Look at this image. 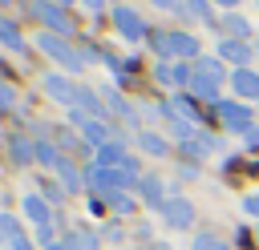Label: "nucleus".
I'll list each match as a JSON object with an SVG mask.
<instances>
[{
    "mask_svg": "<svg viewBox=\"0 0 259 250\" xmlns=\"http://www.w3.org/2000/svg\"><path fill=\"white\" fill-rule=\"evenodd\" d=\"M150 48L158 52V60H198V36L182 32V28H166V32H150Z\"/></svg>",
    "mask_w": 259,
    "mask_h": 250,
    "instance_id": "nucleus-1",
    "label": "nucleus"
},
{
    "mask_svg": "<svg viewBox=\"0 0 259 250\" xmlns=\"http://www.w3.org/2000/svg\"><path fill=\"white\" fill-rule=\"evenodd\" d=\"M36 48H40L49 60H57L65 73H81V69H85V56H81V48H77V44H69V36L40 32V36H36Z\"/></svg>",
    "mask_w": 259,
    "mask_h": 250,
    "instance_id": "nucleus-2",
    "label": "nucleus"
},
{
    "mask_svg": "<svg viewBox=\"0 0 259 250\" xmlns=\"http://www.w3.org/2000/svg\"><path fill=\"white\" fill-rule=\"evenodd\" d=\"M85 185L97 194V198H117V194H125V190H138V177H130L125 169H101V165H89V173H85Z\"/></svg>",
    "mask_w": 259,
    "mask_h": 250,
    "instance_id": "nucleus-3",
    "label": "nucleus"
},
{
    "mask_svg": "<svg viewBox=\"0 0 259 250\" xmlns=\"http://www.w3.org/2000/svg\"><path fill=\"white\" fill-rule=\"evenodd\" d=\"M113 28H117V36L121 40H130V44H142V40H150V24L142 20V12L138 8H130V4H113Z\"/></svg>",
    "mask_w": 259,
    "mask_h": 250,
    "instance_id": "nucleus-4",
    "label": "nucleus"
},
{
    "mask_svg": "<svg viewBox=\"0 0 259 250\" xmlns=\"http://www.w3.org/2000/svg\"><path fill=\"white\" fill-rule=\"evenodd\" d=\"M28 16H32V20H40V24H45V32H57V36H69V32H73L69 12H65L61 4H53V0H28Z\"/></svg>",
    "mask_w": 259,
    "mask_h": 250,
    "instance_id": "nucleus-5",
    "label": "nucleus"
},
{
    "mask_svg": "<svg viewBox=\"0 0 259 250\" xmlns=\"http://www.w3.org/2000/svg\"><path fill=\"white\" fill-rule=\"evenodd\" d=\"M158 218H162L170 230H190V226H194V202L182 198V194H170V198L158 206Z\"/></svg>",
    "mask_w": 259,
    "mask_h": 250,
    "instance_id": "nucleus-6",
    "label": "nucleus"
},
{
    "mask_svg": "<svg viewBox=\"0 0 259 250\" xmlns=\"http://www.w3.org/2000/svg\"><path fill=\"white\" fill-rule=\"evenodd\" d=\"M219 121L231 129V133H247L251 125H255V109L247 105V101H219Z\"/></svg>",
    "mask_w": 259,
    "mask_h": 250,
    "instance_id": "nucleus-7",
    "label": "nucleus"
},
{
    "mask_svg": "<svg viewBox=\"0 0 259 250\" xmlns=\"http://www.w3.org/2000/svg\"><path fill=\"white\" fill-rule=\"evenodd\" d=\"M219 60H231L235 69H251L247 60H255V44L251 40H231V36H219Z\"/></svg>",
    "mask_w": 259,
    "mask_h": 250,
    "instance_id": "nucleus-8",
    "label": "nucleus"
},
{
    "mask_svg": "<svg viewBox=\"0 0 259 250\" xmlns=\"http://www.w3.org/2000/svg\"><path fill=\"white\" fill-rule=\"evenodd\" d=\"M190 81H202V85H219V89H223L227 65H223L219 56H198V60H190Z\"/></svg>",
    "mask_w": 259,
    "mask_h": 250,
    "instance_id": "nucleus-9",
    "label": "nucleus"
},
{
    "mask_svg": "<svg viewBox=\"0 0 259 250\" xmlns=\"http://www.w3.org/2000/svg\"><path fill=\"white\" fill-rule=\"evenodd\" d=\"M40 89H45L53 101H61L65 109H73V105H77V85H73L65 73H49V77L40 81Z\"/></svg>",
    "mask_w": 259,
    "mask_h": 250,
    "instance_id": "nucleus-10",
    "label": "nucleus"
},
{
    "mask_svg": "<svg viewBox=\"0 0 259 250\" xmlns=\"http://www.w3.org/2000/svg\"><path fill=\"white\" fill-rule=\"evenodd\" d=\"M20 214L32 222V230H36V226H53V206H49L36 190H28V194L20 198Z\"/></svg>",
    "mask_w": 259,
    "mask_h": 250,
    "instance_id": "nucleus-11",
    "label": "nucleus"
},
{
    "mask_svg": "<svg viewBox=\"0 0 259 250\" xmlns=\"http://www.w3.org/2000/svg\"><path fill=\"white\" fill-rule=\"evenodd\" d=\"M231 93H235V101H255L259 105V73L255 69H235L231 73Z\"/></svg>",
    "mask_w": 259,
    "mask_h": 250,
    "instance_id": "nucleus-12",
    "label": "nucleus"
},
{
    "mask_svg": "<svg viewBox=\"0 0 259 250\" xmlns=\"http://www.w3.org/2000/svg\"><path fill=\"white\" fill-rule=\"evenodd\" d=\"M8 157H12L16 165H36V137L12 133V137H8Z\"/></svg>",
    "mask_w": 259,
    "mask_h": 250,
    "instance_id": "nucleus-13",
    "label": "nucleus"
},
{
    "mask_svg": "<svg viewBox=\"0 0 259 250\" xmlns=\"http://www.w3.org/2000/svg\"><path fill=\"white\" fill-rule=\"evenodd\" d=\"M125 161H130V149L121 141H105L101 149H93V165H101V169H121Z\"/></svg>",
    "mask_w": 259,
    "mask_h": 250,
    "instance_id": "nucleus-14",
    "label": "nucleus"
},
{
    "mask_svg": "<svg viewBox=\"0 0 259 250\" xmlns=\"http://www.w3.org/2000/svg\"><path fill=\"white\" fill-rule=\"evenodd\" d=\"M138 198H142L150 210H158L170 194H166V185H162V177H158V173H146V177H138Z\"/></svg>",
    "mask_w": 259,
    "mask_h": 250,
    "instance_id": "nucleus-15",
    "label": "nucleus"
},
{
    "mask_svg": "<svg viewBox=\"0 0 259 250\" xmlns=\"http://www.w3.org/2000/svg\"><path fill=\"white\" fill-rule=\"evenodd\" d=\"M101 89H89V85H77V109L81 113H89L93 121H105V105H101V97H97Z\"/></svg>",
    "mask_w": 259,
    "mask_h": 250,
    "instance_id": "nucleus-16",
    "label": "nucleus"
},
{
    "mask_svg": "<svg viewBox=\"0 0 259 250\" xmlns=\"http://www.w3.org/2000/svg\"><path fill=\"white\" fill-rule=\"evenodd\" d=\"M219 36L247 40V36H251V24H247V16H239V12H223V20H219Z\"/></svg>",
    "mask_w": 259,
    "mask_h": 250,
    "instance_id": "nucleus-17",
    "label": "nucleus"
},
{
    "mask_svg": "<svg viewBox=\"0 0 259 250\" xmlns=\"http://www.w3.org/2000/svg\"><path fill=\"white\" fill-rule=\"evenodd\" d=\"M65 161V149L57 145V141H49V137H36V165H45V169H57Z\"/></svg>",
    "mask_w": 259,
    "mask_h": 250,
    "instance_id": "nucleus-18",
    "label": "nucleus"
},
{
    "mask_svg": "<svg viewBox=\"0 0 259 250\" xmlns=\"http://www.w3.org/2000/svg\"><path fill=\"white\" fill-rule=\"evenodd\" d=\"M214 149H219V141H214L210 133H202V129H198V133H194L190 141H182V153H190L194 161H198V157H210Z\"/></svg>",
    "mask_w": 259,
    "mask_h": 250,
    "instance_id": "nucleus-19",
    "label": "nucleus"
},
{
    "mask_svg": "<svg viewBox=\"0 0 259 250\" xmlns=\"http://www.w3.org/2000/svg\"><path fill=\"white\" fill-rule=\"evenodd\" d=\"M57 177H61V190H65V194H81V190H85V177L77 173L73 157H65V161L57 165Z\"/></svg>",
    "mask_w": 259,
    "mask_h": 250,
    "instance_id": "nucleus-20",
    "label": "nucleus"
},
{
    "mask_svg": "<svg viewBox=\"0 0 259 250\" xmlns=\"http://www.w3.org/2000/svg\"><path fill=\"white\" fill-rule=\"evenodd\" d=\"M61 246H65V250H97L101 242H97V234H89V230H65Z\"/></svg>",
    "mask_w": 259,
    "mask_h": 250,
    "instance_id": "nucleus-21",
    "label": "nucleus"
},
{
    "mask_svg": "<svg viewBox=\"0 0 259 250\" xmlns=\"http://www.w3.org/2000/svg\"><path fill=\"white\" fill-rule=\"evenodd\" d=\"M0 44L12 48V52H28V40L20 36V28H16L12 20H0Z\"/></svg>",
    "mask_w": 259,
    "mask_h": 250,
    "instance_id": "nucleus-22",
    "label": "nucleus"
},
{
    "mask_svg": "<svg viewBox=\"0 0 259 250\" xmlns=\"http://www.w3.org/2000/svg\"><path fill=\"white\" fill-rule=\"evenodd\" d=\"M138 145H142L150 157H166V153H170V141H166L162 133H154V129H146V133L138 137Z\"/></svg>",
    "mask_w": 259,
    "mask_h": 250,
    "instance_id": "nucleus-23",
    "label": "nucleus"
},
{
    "mask_svg": "<svg viewBox=\"0 0 259 250\" xmlns=\"http://www.w3.org/2000/svg\"><path fill=\"white\" fill-rule=\"evenodd\" d=\"M186 12H190L194 20H202V24L219 28V20H214V4H210V0H186Z\"/></svg>",
    "mask_w": 259,
    "mask_h": 250,
    "instance_id": "nucleus-24",
    "label": "nucleus"
},
{
    "mask_svg": "<svg viewBox=\"0 0 259 250\" xmlns=\"http://www.w3.org/2000/svg\"><path fill=\"white\" fill-rule=\"evenodd\" d=\"M190 250H227V238H219V234H198V238L190 242Z\"/></svg>",
    "mask_w": 259,
    "mask_h": 250,
    "instance_id": "nucleus-25",
    "label": "nucleus"
},
{
    "mask_svg": "<svg viewBox=\"0 0 259 250\" xmlns=\"http://www.w3.org/2000/svg\"><path fill=\"white\" fill-rule=\"evenodd\" d=\"M16 234H20V222H16V218H8V214H0V246H8Z\"/></svg>",
    "mask_w": 259,
    "mask_h": 250,
    "instance_id": "nucleus-26",
    "label": "nucleus"
},
{
    "mask_svg": "<svg viewBox=\"0 0 259 250\" xmlns=\"http://www.w3.org/2000/svg\"><path fill=\"white\" fill-rule=\"evenodd\" d=\"M40 198L53 206V202H61V198H65V190H61V185H53V181H40Z\"/></svg>",
    "mask_w": 259,
    "mask_h": 250,
    "instance_id": "nucleus-27",
    "label": "nucleus"
},
{
    "mask_svg": "<svg viewBox=\"0 0 259 250\" xmlns=\"http://www.w3.org/2000/svg\"><path fill=\"white\" fill-rule=\"evenodd\" d=\"M109 206H113L117 214H134V198H130V194H117V198H109Z\"/></svg>",
    "mask_w": 259,
    "mask_h": 250,
    "instance_id": "nucleus-28",
    "label": "nucleus"
},
{
    "mask_svg": "<svg viewBox=\"0 0 259 250\" xmlns=\"http://www.w3.org/2000/svg\"><path fill=\"white\" fill-rule=\"evenodd\" d=\"M150 4L162 12H186V0H150Z\"/></svg>",
    "mask_w": 259,
    "mask_h": 250,
    "instance_id": "nucleus-29",
    "label": "nucleus"
},
{
    "mask_svg": "<svg viewBox=\"0 0 259 250\" xmlns=\"http://www.w3.org/2000/svg\"><path fill=\"white\" fill-rule=\"evenodd\" d=\"M12 105H16V93H12V85L0 81V109H12Z\"/></svg>",
    "mask_w": 259,
    "mask_h": 250,
    "instance_id": "nucleus-30",
    "label": "nucleus"
},
{
    "mask_svg": "<svg viewBox=\"0 0 259 250\" xmlns=\"http://www.w3.org/2000/svg\"><path fill=\"white\" fill-rule=\"evenodd\" d=\"M243 214L247 218H259V194H247L243 198Z\"/></svg>",
    "mask_w": 259,
    "mask_h": 250,
    "instance_id": "nucleus-31",
    "label": "nucleus"
},
{
    "mask_svg": "<svg viewBox=\"0 0 259 250\" xmlns=\"http://www.w3.org/2000/svg\"><path fill=\"white\" fill-rule=\"evenodd\" d=\"M8 250H32V238H28L24 230H20V234H16L12 242H8Z\"/></svg>",
    "mask_w": 259,
    "mask_h": 250,
    "instance_id": "nucleus-32",
    "label": "nucleus"
},
{
    "mask_svg": "<svg viewBox=\"0 0 259 250\" xmlns=\"http://www.w3.org/2000/svg\"><path fill=\"white\" fill-rule=\"evenodd\" d=\"M77 4H85V8L97 16V12H105V4H109V0H77Z\"/></svg>",
    "mask_w": 259,
    "mask_h": 250,
    "instance_id": "nucleus-33",
    "label": "nucleus"
},
{
    "mask_svg": "<svg viewBox=\"0 0 259 250\" xmlns=\"http://www.w3.org/2000/svg\"><path fill=\"white\" fill-rule=\"evenodd\" d=\"M243 141H247V145H251V149H255V145H259V129H255V125H251V129H247V133H243Z\"/></svg>",
    "mask_w": 259,
    "mask_h": 250,
    "instance_id": "nucleus-34",
    "label": "nucleus"
},
{
    "mask_svg": "<svg viewBox=\"0 0 259 250\" xmlns=\"http://www.w3.org/2000/svg\"><path fill=\"white\" fill-rule=\"evenodd\" d=\"M210 4H219V8H227V12H235V8L243 4V0H210Z\"/></svg>",
    "mask_w": 259,
    "mask_h": 250,
    "instance_id": "nucleus-35",
    "label": "nucleus"
},
{
    "mask_svg": "<svg viewBox=\"0 0 259 250\" xmlns=\"http://www.w3.org/2000/svg\"><path fill=\"white\" fill-rule=\"evenodd\" d=\"M146 250H170V246H166V242H154V246H146Z\"/></svg>",
    "mask_w": 259,
    "mask_h": 250,
    "instance_id": "nucleus-36",
    "label": "nucleus"
},
{
    "mask_svg": "<svg viewBox=\"0 0 259 250\" xmlns=\"http://www.w3.org/2000/svg\"><path fill=\"white\" fill-rule=\"evenodd\" d=\"M53 4H61V8H69V4H77V0H53Z\"/></svg>",
    "mask_w": 259,
    "mask_h": 250,
    "instance_id": "nucleus-37",
    "label": "nucleus"
},
{
    "mask_svg": "<svg viewBox=\"0 0 259 250\" xmlns=\"http://www.w3.org/2000/svg\"><path fill=\"white\" fill-rule=\"evenodd\" d=\"M45 250H65V246H61V242H53V246H45Z\"/></svg>",
    "mask_w": 259,
    "mask_h": 250,
    "instance_id": "nucleus-38",
    "label": "nucleus"
},
{
    "mask_svg": "<svg viewBox=\"0 0 259 250\" xmlns=\"http://www.w3.org/2000/svg\"><path fill=\"white\" fill-rule=\"evenodd\" d=\"M251 44H255V56H259V40H251Z\"/></svg>",
    "mask_w": 259,
    "mask_h": 250,
    "instance_id": "nucleus-39",
    "label": "nucleus"
}]
</instances>
